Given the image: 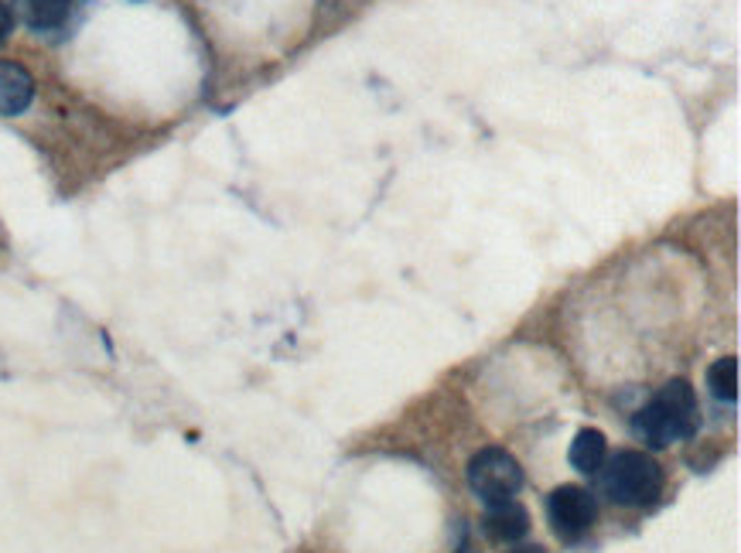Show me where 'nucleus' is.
<instances>
[{
    "label": "nucleus",
    "mask_w": 741,
    "mask_h": 553,
    "mask_svg": "<svg viewBox=\"0 0 741 553\" xmlns=\"http://www.w3.org/2000/svg\"><path fill=\"white\" fill-rule=\"evenodd\" d=\"M698 393L687 380H670L650 403H645L635 418L632 431L650 444V448H670L677 441H687L698 431Z\"/></svg>",
    "instance_id": "nucleus-1"
},
{
    "label": "nucleus",
    "mask_w": 741,
    "mask_h": 553,
    "mask_svg": "<svg viewBox=\"0 0 741 553\" xmlns=\"http://www.w3.org/2000/svg\"><path fill=\"white\" fill-rule=\"evenodd\" d=\"M601 489L615 505L642 510L663 495V469L642 451H619L609 461V469L601 472Z\"/></svg>",
    "instance_id": "nucleus-2"
},
{
    "label": "nucleus",
    "mask_w": 741,
    "mask_h": 553,
    "mask_svg": "<svg viewBox=\"0 0 741 553\" xmlns=\"http://www.w3.org/2000/svg\"><path fill=\"white\" fill-rule=\"evenodd\" d=\"M469 489L485 505H502L523 489V469L520 461L505 448H482L469 461Z\"/></svg>",
    "instance_id": "nucleus-3"
},
{
    "label": "nucleus",
    "mask_w": 741,
    "mask_h": 553,
    "mask_svg": "<svg viewBox=\"0 0 741 553\" xmlns=\"http://www.w3.org/2000/svg\"><path fill=\"white\" fill-rule=\"evenodd\" d=\"M547 520L553 533L564 540H578L594 523V499L581 485H561L547 495Z\"/></svg>",
    "instance_id": "nucleus-4"
},
{
    "label": "nucleus",
    "mask_w": 741,
    "mask_h": 553,
    "mask_svg": "<svg viewBox=\"0 0 741 553\" xmlns=\"http://www.w3.org/2000/svg\"><path fill=\"white\" fill-rule=\"evenodd\" d=\"M34 100V76L18 66L0 59V117H21Z\"/></svg>",
    "instance_id": "nucleus-5"
},
{
    "label": "nucleus",
    "mask_w": 741,
    "mask_h": 553,
    "mask_svg": "<svg viewBox=\"0 0 741 553\" xmlns=\"http://www.w3.org/2000/svg\"><path fill=\"white\" fill-rule=\"evenodd\" d=\"M482 530L492 543H517L530 533V513L513 499L502 502V505H489Z\"/></svg>",
    "instance_id": "nucleus-6"
},
{
    "label": "nucleus",
    "mask_w": 741,
    "mask_h": 553,
    "mask_svg": "<svg viewBox=\"0 0 741 553\" xmlns=\"http://www.w3.org/2000/svg\"><path fill=\"white\" fill-rule=\"evenodd\" d=\"M568 458H571V465H574L578 472H584V475L601 472V465H605V458H609V441H605V434L594 431V428L578 431Z\"/></svg>",
    "instance_id": "nucleus-7"
},
{
    "label": "nucleus",
    "mask_w": 741,
    "mask_h": 553,
    "mask_svg": "<svg viewBox=\"0 0 741 553\" xmlns=\"http://www.w3.org/2000/svg\"><path fill=\"white\" fill-rule=\"evenodd\" d=\"M14 4H18L21 18L28 21V28H34V31L62 28L72 11V0H14Z\"/></svg>",
    "instance_id": "nucleus-8"
},
{
    "label": "nucleus",
    "mask_w": 741,
    "mask_h": 553,
    "mask_svg": "<svg viewBox=\"0 0 741 553\" xmlns=\"http://www.w3.org/2000/svg\"><path fill=\"white\" fill-rule=\"evenodd\" d=\"M708 386L721 403L738 400V359L734 355H724L708 369Z\"/></svg>",
    "instance_id": "nucleus-9"
},
{
    "label": "nucleus",
    "mask_w": 741,
    "mask_h": 553,
    "mask_svg": "<svg viewBox=\"0 0 741 553\" xmlns=\"http://www.w3.org/2000/svg\"><path fill=\"white\" fill-rule=\"evenodd\" d=\"M11 28H14V14H11V8L4 4V0H0V41L11 34Z\"/></svg>",
    "instance_id": "nucleus-10"
},
{
    "label": "nucleus",
    "mask_w": 741,
    "mask_h": 553,
    "mask_svg": "<svg viewBox=\"0 0 741 553\" xmlns=\"http://www.w3.org/2000/svg\"><path fill=\"white\" fill-rule=\"evenodd\" d=\"M509 553H543L540 546H523V550H509Z\"/></svg>",
    "instance_id": "nucleus-11"
}]
</instances>
